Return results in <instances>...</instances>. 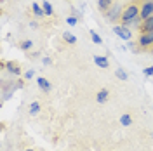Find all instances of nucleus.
<instances>
[{
    "label": "nucleus",
    "instance_id": "f03ea898",
    "mask_svg": "<svg viewBox=\"0 0 153 151\" xmlns=\"http://www.w3.org/2000/svg\"><path fill=\"white\" fill-rule=\"evenodd\" d=\"M122 12H124L122 5H120V4H113L106 12H103V18H105L108 23L117 24V23H120V19H122Z\"/></svg>",
    "mask_w": 153,
    "mask_h": 151
},
{
    "label": "nucleus",
    "instance_id": "423d86ee",
    "mask_svg": "<svg viewBox=\"0 0 153 151\" xmlns=\"http://www.w3.org/2000/svg\"><path fill=\"white\" fill-rule=\"evenodd\" d=\"M2 66L5 68V70L9 71L10 75H14V76H19V75H21V68H19V64L16 63V61H9V63H2Z\"/></svg>",
    "mask_w": 153,
    "mask_h": 151
},
{
    "label": "nucleus",
    "instance_id": "4be33fe9",
    "mask_svg": "<svg viewBox=\"0 0 153 151\" xmlns=\"http://www.w3.org/2000/svg\"><path fill=\"white\" fill-rule=\"evenodd\" d=\"M33 76H35V71H33V70H28V71L25 73V78H26V80H31Z\"/></svg>",
    "mask_w": 153,
    "mask_h": 151
},
{
    "label": "nucleus",
    "instance_id": "39448f33",
    "mask_svg": "<svg viewBox=\"0 0 153 151\" xmlns=\"http://www.w3.org/2000/svg\"><path fill=\"white\" fill-rule=\"evenodd\" d=\"M153 16V2H144L141 4V10H139V19L146 21L148 18Z\"/></svg>",
    "mask_w": 153,
    "mask_h": 151
},
{
    "label": "nucleus",
    "instance_id": "4468645a",
    "mask_svg": "<svg viewBox=\"0 0 153 151\" xmlns=\"http://www.w3.org/2000/svg\"><path fill=\"white\" fill-rule=\"evenodd\" d=\"M120 123L124 125V127H129V125H132V116L129 113H124L120 116Z\"/></svg>",
    "mask_w": 153,
    "mask_h": 151
},
{
    "label": "nucleus",
    "instance_id": "5701e85b",
    "mask_svg": "<svg viewBox=\"0 0 153 151\" xmlns=\"http://www.w3.org/2000/svg\"><path fill=\"white\" fill-rule=\"evenodd\" d=\"M51 63H52V61H51V57H44V64H45V66H49Z\"/></svg>",
    "mask_w": 153,
    "mask_h": 151
},
{
    "label": "nucleus",
    "instance_id": "412c9836",
    "mask_svg": "<svg viewBox=\"0 0 153 151\" xmlns=\"http://www.w3.org/2000/svg\"><path fill=\"white\" fill-rule=\"evenodd\" d=\"M143 73H144V76H153V66H146L143 70Z\"/></svg>",
    "mask_w": 153,
    "mask_h": 151
},
{
    "label": "nucleus",
    "instance_id": "a211bd4d",
    "mask_svg": "<svg viewBox=\"0 0 153 151\" xmlns=\"http://www.w3.org/2000/svg\"><path fill=\"white\" fill-rule=\"evenodd\" d=\"M89 33H91V38H92V42H94V44H97V45H101V44H103V38L99 37L94 30H91Z\"/></svg>",
    "mask_w": 153,
    "mask_h": 151
},
{
    "label": "nucleus",
    "instance_id": "9b49d317",
    "mask_svg": "<svg viewBox=\"0 0 153 151\" xmlns=\"http://www.w3.org/2000/svg\"><path fill=\"white\" fill-rule=\"evenodd\" d=\"M113 4H115V0H97V9L101 12H106Z\"/></svg>",
    "mask_w": 153,
    "mask_h": 151
},
{
    "label": "nucleus",
    "instance_id": "2eb2a0df",
    "mask_svg": "<svg viewBox=\"0 0 153 151\" xmlns=\"http://www.w3.org/2000/svg\"><path fill=\"white\" fill-rule=\"evenodd\" d=\"M63 38H65V42H68V44H76V37L73 35V33H70V31H65L63 33Z\"/></svg>",
    "mask_w": 153,
    "mask_h": 151
},
{
    "label": "nucleus",
    "instance_id": "393cba45",
    "mask_svg": "<svg viewBox=\"0 0 153 151\" xmlns=\"http://www.w3.org/2000/svg\"><path fill=\"white\" fill-rule=\"evenodd\" d=\"M25 151H33V150H25Z\"/></svg>",
    "mask_w": 153,
    "mask_h": 151
},
{
    "label": "nucleus",
    "instance_id": "f3484780",
    "mask_svg": "<svg viewBox=\"0 0 153 151\" xmlns=\"http://www.w3.org/2000/svg\"><path fill=\"white\" fill-rule=\"evenodd\" d=\"M42 7H44V12H45V16H54V9H52V5L49 4L47 0L42 4Z\"/></svg>",
    "mask_w": 153,
    "mask_h": 151
},
{
    "label": "nucleus",
    "instance_id": "dca6fc26",
    "mask_svg": "<svg viewBox=\"0 0 153 151\" xmlns=\"http://www.w3.org/2000/svg\"><path fill=\"white\" fill-rule=\"evenodd\" d=\"M38 111H40V103L38 101H33V103L30 104V115L35 116V115H38Z\"/></svg>",
    "mask_w": 153,
    "mask_h": 151
},
{
    "label": "nucleus",
    "instance_id": "9d476101",
    "mask_svg": "<svg viewBox=\"0 0 153 151\" xmlns=\"http://www.w3.org/2000/svg\"><path fill=\"white\" fill-rule=\"evenodd\" d=\"M94 63H96V66L103 68V70H106V68L110 66V61H108L106 56H94Z\"/></svg>",
    "mask_w": 153,
    "mask_h": 151
},
{
    "label": "nucleus",
    "instance_id": "a878e982",
    "mask_svg": "<svg viewBox=\"0 0 153 151\" xmlns=\"http://www.w3.org/2000/svg\"><path fill=\"white\" fill-rule=\"evenodd\" d=\"M152 139H153V132H152Z\"/></svg>",
    "mask_w": 153,
    "mask_h": 151
},
{
    "label": "nucleus",
    "instance_id": "20e7f679",
    "mask_svg": "<svg viewBox=\"0 0 153 151\" xmlns=\"http://www.w3.org/2000/svg\"><path fill=\"white\" fill-rule=\"evenodd\" d=\"M113 33L120 38V40H124V42H129V40L132 38V31H131L129 26H125V24H115Z\"/></svg>",
    "mask_w": 153,
    "mask_h": 151
},
{
    "label": "nucleus",
    "instance_id": "6e6552de",
    "mask_svg": "<svg viewBox=\"0 0 153 151\" xmlns=\"http://www.w3.org/2000/svg\"><path fill=\"white\" fill-rule=\"evenodd\" d=\"M108 99H110V90H108V89H101V90L96 94V101L99 104L108 103Z\"/></svg>",
    "mask_w": 153,
    "mask_h": 151
},
{
    "label": "nucleus",
    "instance_id": "6ab92c4d",
    "mask_svg": "<svg viewBox=\"0 0 153 151\" xmlns=\"http://www.w3.org/2000/svg\"><path fill=\"white\" fill-rule=\"evenodd\" d=\"M31 47H33V42H31V40H23V42H21V49H23V50H30Z\"/></svg>",
    "mask_w": 153,
    "mask_h": 151
},
{
    "label": "nucleus",
    "instance_id": "7ed1b4c3",
    "mask_svg": "<svg viewBox=\"0 0 153 151\" xmlns=\"http://www.w3.org/2000/svg\"><path fill=\"white\" fill-rule=\"evenodd\" d=\"M153 47V31L141 33L137 38V49L139 50H150Z\"/></svg>",
    "mask_w": 153,
    "mask_h": 151
},
{
    "label": "nucleus",
    "instance_id": "f257e3e1",
    "mask_svg": "<svg viewBox=\"0 0 153 151\" xmlns=\"http://www.w3.org/2000/svg\"><path fill=\"white\" fill-rule=\"evenodd\" d=\"M139 10H141V5H137V2H132L129 5L124 7V12H122V19H120V24H125V26H141V19H139Z\"/></svg>",
    "mask_w": 153,
    "mask_h": 151
},
{
    "label": "nucleus",
    "instance_id": "aec40b11",
    "mask_svg": "<svg viewBox=\"0 0 153 151\" xmlns=\"http://www.w3.org/2000/svg\"><path fill=\"white\" fill-rule=\"evenodd\" d=\"M66 23L70 24V26H75L76 23H78V19H76L75 16H68V18H66Z\"/></svg>",
    "mask_w": 153,
    "mask_h": 151
},
{
    "label": "nucleus",
    "instance_id": "b1692460",
    "mask_svg": "<svg viewBox=\"0 0 153 151\" xmlns=\"http://www.w3.org/2000/svg\"><path fill=\"white\" fill-rule=\"evenodd\" d=\"M136 2H141V4H144V2H153V0H136Z\"/></svg>",
    "mask_w": 153,
    "mask_h": 151
},
{
    "label": "nucleus",
    "instance_id": "ddd939ff",
    "mask_svg": "<svg viewBox=\"0 0 153 151\" xmlns=\"http://www.w3.org/2000/svg\"><path fill=\"white\" fill-rule=\"evenodd\" d=\"M115 76H117L118 80H124V82L129 78V75H127V71H125L124 68H117V70H115Z\"/></svg>",
    "mask_w": 153,
    "mask_h": 151
},
{
    "label": "nucleus",
    "instance_id": "0eeeda50",
    "mask_svg": "<svg viewBox=\"0 0 153 151\" xmlns=\"http://www.w3.org/2000/svg\"><path fill=\"white\" fill-rule=\"evenodd\" d=\"M37 84H38V87H40V90L42 92H51V89H52V85H51V82H49L47 78H44V76H38L37 78Z\"/></svg>",
    "mask_w": 153,
    "mask_h": 151
},
{
    "label": "nucleus",
    "instance_id": "1a4fd4ad",
    "mask_svg": "<svg viewBox=\"0 0 153 151\" xmlns=\"http://www.w3.org/2000/svg\"><path fill=\"white\" fill-rule=\"evenodd\" d=\"M137 30H139L141 33H148V31H153V16H152V18H148L146 21H143V23H141V26H139Z\"/></svg>",
    "mask_w": 153,
    "mask_h": 151
},
{
    "label": "nucleus",
    "instance_id": "f8f14e48",
    "mask_svg": "<svg viewBox=\"0 0 153 151\" xmlns=\"http://www.w3.org/2000/svg\"><path fill=\"white\" fill-rule=\"evenodd\" d=\"M31 10H33V16H37V18H42V16H45V12H44V7H40L37 2H33V4H31Z\"/></svg>",
    "mask_w": 153,
    "mask_h": 151
}]
</instances>
